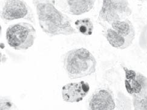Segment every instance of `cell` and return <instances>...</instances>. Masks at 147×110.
I'll return each mask as SVG.
<instances>
[{
	"instance_id": "cell-14",
	"label": "cell",
	"mask_w": 147,
	"mask_h": 110,
	"mask_svg": "<svg viewBox=\"0 0 147 110\" xmlns=\"http://www.w3.org/2000/svg\"><path fill=\"white\" fill-rule=\"evenodd\" d=\"M0 109H16L17 107L15 103L8 97H1V101H0Z\"/></svg>"
},
{
	"instance_id": "cell-15",
	"label": "cell",
	"mask_w": 147,
	"mask_h": 110,
	"mask_svg": "<svg viewBox=\"0 0 147 110\" xmlns=\"http://www.w3.org/2000/svg\"><path fill=\"white\" fill-rule=\"evenodd\" d=\"M49 1H53L55 0H33V3L34 4H36L39 3H43V2H49Z\"/></svg>"
},
{
	"instance_id": "cell-3",
	"label": "cell",
	"mask_w": 147,
	"mask_h": 110,
	"mask_svg": "<svg viewBox=\"0 0 147 110\" xmlns=\"http://www.w3.org/2000/svg\"><path fill=\"white\" fill-rule=\"evenodd\" d=\"M36 38L35 27L30 23L22 22L10 25L5 32V39L10 47L18 51L31 48Z\"/></svg>"
},
{
	"instance_id": "cell-13",
	"label": "cell",
	"mask_w": 147,
	"mask_h": 110,
	"mask_svg": "<svg viewBox=\"0 0 147 110\" xmlns=\"http://www.w3.org/2000/svg\"><path fill=\"white\" fill-rule=\"evenodd\" d=\"M134 109L147 110V86L137 96H133Z\"/></svg>"
},
{
	"instance_id": "cell-8",
	"label": "cell",
	"mask_w": 147,
	"mask_h": 110,
	"mask_svg": "<svg viewBox=\"0 0 147 110\" xmlns=\"http://www.w3.org/2000/svg\"><path fill=\"white\" fill-rule=\"evenodd\" d=\"M115 108L113 94L107 88H99L96 91L88 103V109L92 110H113Z\"/></svg>"
},
{
	"instance_id": "cell-2",
	"label": "cell",
	"mask_w": 147,
	"mask_h": 110,
	"mask_svg": "<svg viewBox=\"0 0 147 110\" xmlns=\"http://www.w3.org/2000/svg\"><path fill=\"white\" fill-rule=\"evenodd\" d=\"M63 61L65 71L70 79L91 76L96 71V60L86 48H76L68 51Z\"/></svg>"
},
{
	"instance_id": "cell-5",
	"label": "cell",
	"mask_w": 147,
	"mask_h": 110,
	"mask_svg": "<svg viewBox=\"0 0 147 110\" xmlns=\"http://www.w3.org/2000/svg\"><path fill=\"white\" fill-rule=\"evenodd\" d=\"M1 18L5 21L26 19L35 22L32 10L24 0H5L1 10Z\"/></svg>"
},
{
	"instance_id": "cell-10",
	"label": "cell",
	"mask_w": 147,
	"mask_h": 110,
	"mask_svg": "<svg viewBox=\"0 0 147 110\" xmlns=\"http://www.w3.org/2000/svg\"><path fill=\"white\" fill-rule=\"evenodd\" d=\"M111 27L125 38L131 44L134 38V31L131 23L127 20H116L112 22Z\"/></svg>"
},
{
	"instance_id": "cell-12",
	"label": "cell",
	"mask_w": 147,
	"mask_h": 110,
	"mask_svg": "<svg viewBox=\"0 0 147 110\" xmlns=\"http://www.w3.org/2000/svg\"><path fill=\"white\" fill-rule=\"evenodd\" d=\"M75 26L79 33L85 36H92L94 26L92 20L89 18L78 19L75 22Z\"/></svg>"
},
{
	"instance_id": "cell-1",
	"label": "cell",
	"mask_w": 147,
	"mask_h": 110,
	"mask_svg": "<svg viewBox=\"0 0 147 110\" xmlns=\"http://www.w3.org/2000/svg\"><path fill=\"white\" fill-rule=\"evenodd\" d=\"M38 23L42 31L49 36H71L78 33L72 26L71 20L56 8L55 2L35 4Z\"/></svg>"
},
{
	"instance_id": "cell-9",
	"label": "cell",
	"mask_w": 147,
	"mask_h": 110,
	"mask_svg": "<svg viewBox=\"0 0 147 110\" xmlns=\"http://www.w3.org/2000/svg\"><path fill=\"white\" fill-rule=\"evenodd\" d=\"M125 72V87L129 94L132 96L139 94L147 86V79L143 74L133 69L122 66Z\"/></svg>"
},
{
	"instance_id": "cell-6",
	"label": "cell",
	"mask_w": 147,
	"mask_h": 110,
	"mask_svg": "<svg viewBox=\"0 0 147 110\" xmlns=\"http://www.w3.org/2000/svg\"><path fill=\"white\" fill-rule=\"evenodd\" d=\"M90 90V86L86 81L69 83L62 88V97L67 103H79L87 96Z\"/></svg>"
},
{
	"instance_id": "cell-11",
	"label": "cell",
	"mask_w": 147,
	"mask_h": 110,
	"mask_svg": "<svg viewBox=\"0 0 147 110\" xmlns=\"http://www.w3.org/2000/svg\"><path fill=\"white\" fill-rule=\"evenodd\" d=\"M105 37L110 45L116 49H124L130 45L125 38L111 27L106 29Z\"/></svg>"
},
{
	"instance_id": "cell-4",
	"label": "cell",
	"mask_w": 147,
	"mask_h": 110,
	"mask_svg": "<svg viewBox=\"0 0 147 110\" xmlns=\"http://www.w3.org/2000/svg\"><path fill=\"white\" fill-rule=\"evenodd\" d=\"M131 13L128 0H102L98 20L110 25L116 20H124Z\"/></svg>"
},
{
	"instance_id": "cell-7",
	"label": "cell",
	"mask_w": 147,
	"mask_h": 110,
	"mask_svg": "<svg viewBox=\"0 0 147 110\" xmlns=\"http://www.w3.org/2000/svg\"><path fill=\"white\" fill-rule=\"evenodd\" d=\"M95 2L96 0H55L57 7L65 13L77 16L89 12Z\"/></svg>"
}]
</instances>
